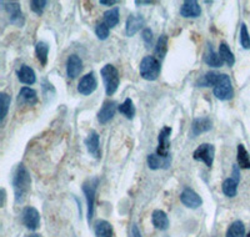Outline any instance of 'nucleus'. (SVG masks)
<instances>
[{
  "label": "nucleus",
  "mask_w": 250,
  "mask_h": 237,
  "mask_svg": "<svg viewBox=\"0 0 250 237\" xmlns=\"http://www.w3.org/2000/svg\"><path fill=\"white\" fill-rule=\"evenodd\" d=\"M35 54L39 60L40 65L45 66L48 62V54H49V45L44 41H39L35 45Z\"/></svg>",
  "instance_id": "a878e982"
},
{
  "label": "nucleus",
  "mask_w": 250,
  "mask_h": 237,
  "mask_svg": "<svg viewBox=\"0 0 250 237\" xmlns=\"http://www.w3.org/2000/svg\"><path fill=\"white\" fill-rule=\"evenodd\" d=\"M100 4H102V5L111 6L114 5V4H117V1H115V0H100Z\"/></svg>",
  "instance_id": "4c0bfd02"
},
{
  "label": "nucleus",
  "mask_w": 250,
  "mask_h": 237,
  "mask_svg": "<svg viewBox=\"0 0 250 237\" xmlns=\"http://www.w3.org/2000/svg\"><path fill=\"white\" fill-rule=\"evenodd\" d=\"M100 74H102L103 81H104V85H105L106 95H114V94L117 93L120 84V77L118 69L114 65H111V64H106L105 66H103Z\"/></svg>",
  "instance_id": "7ed1b4c3"
},
{
  "label": "nucleus",
  "mask_w": 250,
  "mask_h": 237,
  "mask_svg": "<svg viewBox=\"0 0 250 237\" xmlns=\"http://www.w3.org/2000/svg\"><path fill=\"white\" fill-rule=\"evenodd\" d=\"M154 1H144V0H137V1H135V4H137V5H150V4H153Z\"/></svg>",
  "instance_id": "a19ab883"
},
{
  "label": "nucleus",
  "mask_w": 250,
  "mask_h": 237,
  "mask_svg": "<svg viewBox=\"0 0 250 237\" xmlns=\"http://www.w3.org/2000/svg\"><path fill=\"white\" fill-rule=\"evenodd\" d=\"M211 127H213V121L210 120V118L203 116V118H195L190 127V136L191 138H196L200 134L208 133L209 130H211Z\"/></svg>",
  "instance_id": "ddd939ff"
},
{
  "label": "nucleus",
  "mask_w": 250,
  "mask_h": 237,
  "mask_svg": "<svg viewBox=\"0 0 250 237\" xmlns=\"http://www.w3.org/2000/svg\"><path fill=\"white\" fill-rule=\"evenodd\" d=\"M119 8H113L108 12L104 13V21L103 23L105 24L106 26L109 28H114V26H117L118 23H119Z\"/></svg>",
  "instance_id": "bb28decb"
},
{
  "label": "nucleus",
  "mask_w": 250,
  "mask_h": 237,
  "mask_svg": "<svg viewBox=\"0 0 250 237\" xmlns=\"http://www.w3.org/2000/svg\"><path fill=\"white\" fill-rule=\"evenodd\" d=\"M213 91L214 95L219 100H222V101H228V100L233 99L234 90L229 75H227V74H219L218 81H216L215 86L213 88Z\"/></svg>",
  "instance_id": "20e7f679"
},
{
  "label": "nucleus",
  "mask_w": 250,
  "mask_h": 237,
  "mask_svg": "<svg viewBox=\"0 0 250 237\" xmlns=\"http://www.w3.org/2000/svg\"><path fill=\"white\" fill-rule=\"evenodd\" d=\"M167 51H168V37H167L165 34H163L159 37L158 42H156V45H155L156 58L163 59V58L165 57Z\"/></svg>",
  "instance_id": "c756f323"
},
{
  "label": "nucleus",
  "mask_w": 250,
  "mask_h": 237,
  "mask_svg": "<svg viewBox=\"0 0 250 237\" xmlns=\"http://www.w3.org/2000/svg\"><path fill=\"white\" fill-rule=\"evenodd\" d=\"M119 109L117 101H113V100H108L103 104V106L100 107L99 113H98V121L100 124H108L111 118H114L117 110Z\"/></svg>",
  "instance_id": "9b49d317"
},
{
  "label": "nucleus",
  "mask_w": 250,
  "mask_h": 237,
  "mask_svg": "<svg viewBox=\"0 0 250 237\" xmlns=\"http://www.w3.org/2000/svg\"><path fill=\"white\" fill-rule=\"evenodd\" d=\"M245 237H250V232H249V234H248V235H247V236H245Z\"/></svg>",
  "instance_id": "37998d69"
},
{
  "label": "nucleus",
  "mask_w": 250,
  "mask_h": 237,
  "mask_svg": "<svg viewBox=\"0 0 250 237\" xmlns=\"http://www.w3.org/2000/svg\"><path fill=\"white\" fill-rule=\"evenodd\" d=\"M29 237H39L38 235H33V236H29Z\"/></svg>",
  "instance_id": "79ce46f5"
},
{
  "label": "nucleus",
  "mask_w": 250,
  "mask_h": 237,
  "mask_svg": "<svg viewBox=\"0 0 250 237\" xmlns=\"http://www.w3.org/2000/svg\"><path fill=\"white\" fill-rule=\"evenodd\" d=\"M218 78H219V74L218 73H214V71H209L202 78L199 79L198 81V85L202 86V88H208V86H215L216 81H218Z\"/></svg>",
  "instance_id": "7c9ffc66"
},
{
  "label": "nucleus",
  "mask_w": 250,
  "mask_h": 237,
  "mask_svg": "<svg viewBox=\"0 0 250 237\" xmlns=\"http://www.w3.org/2000/svg\"><path fill=\"white\" fill-rule=\"evenodd\" d=\"M98 185H99V178H93L86 180L83 184L82 189L86 198V205H88V222L90 223L94 216V206H95V194H97Z\"/></svg>",
  "instance_id": "39448f33"
},
{
  "label": "nucleus",
  "mask_w": 250,
  "mask_h": 237,
  "mask_svg": "<svg viewBox=\"0 0 250 237\" xmlns=\"http://www.w3.org/2000/svg\"><path fill=\"white\" fill-rule=\"evenodd\" d=\"M98 88V80L95 78V74L89 73L80 79L79 84H78V91L82 95L88 96L93 94Z\"/></svg>",
  "instance_id": "9d476101"
},
{
  "label": "nucleus",
  "mask_w": 250,
  "mask_h": 237,
  "mask_svg": "<svg viewBox=\"0 0 250 237\" xmlns=\"http://www.w3.org/2000/svg\"><path fill=\"white\" fill-rule=\"evenodd\" d=\"M151 222H153L154 227L156 230H160V231H165V230L169 229V218L168 215L165 214L162 210H155L151 215Z\"/></svg>",
  "instance_id": "6ab92c4d"
},
{
  "label": "nucleus",
  "mask_w": 250,
  "mask_h": 237,
  "mask_svg": "<svg viewBox=\"0 0 250 237\" xmlns=\"http://www.w3.org/2000/svg\"><path fill=\"white\" fill-rule=\"evenodd\" d=\"M214 156H215V149L211 144H202L193 153L194 160L202 161L209 169L213 166Z\"/></svg>",
  "instance_id": "0eeeda50"
},
{
  "label": "nucleus",
  "mask_w": 250,
  "mask_h": 237,
  "mask_svg": "<svg viewBox=\"0 0 250 237\" xmlns=\"http://www.w3.org/2000/svg\"><path fill=\"white\" fill-rule=\"evenodd\" d=\"M45 0H31L30 1V9L37 15H42L44 13V9L46 6Z\"/></svg>",
  "instance_id": "473e14b6"
},
{
  "label": "nucleus",
  "mask_w": 250,
  "mask_h": 237,
  "mask_svg": "<svg viewBox=\"0 0 250 237\" xmlns=\"http://www.w3.org/2000/svg\"><path fill=\"white\" fill-rule=\"evenodd\" d=\"M171 135V127L164 126L162 131L158 136V149H156V155L160 156L162 158H169V147H170V142H169V138Z\"/></svg>",
  "instance_id": "1a4fd4ad"
},
{
  "label": "nucleus",
  "mask_w": 250,
  "mask_h": 237,
  "mask_svg": "<svg viewBox=\"0 0 250 237\" xmlns=\"http://www.w3.org/2000/svg\"><path fill=\"white\" fill-rule=\"evenodd\" d=\"M219 55H220L222 60L228 66H233L234 64H235L234 54L231 53L230 48H229V45H228L227 42H222V44L219 45Z\"/></svg>",
  "instance_id": "b1692460"
},
{
  "label": "nucleus",
  "mask_w": 250,
  "mask_h": 237,
  "mask_svg": "<svg viewBox=\"0 0 250 237\" xmlns=\"http://www.w3.org/2000/svg\"><path fill=\"white\" fill-rule=\"evenodd\" d=\"M95 236L97 237H114L113 226L108 221H98L95 225Z\"/></svg>",
  "instance_id": "5701e85b"
},
{
  "label": "nucleus",
  "mask_w": 250,
  "mask_h": 237,
  "mask_svg": "<svg viewBox=\"0 0 250 237\" xmlns=\"http://www.w3.org/2000/svg\"><path fill=\"white\" fill-rule=\"evenodd\" d=\"M18 79L23 84L33 85L37 81V75H35V71L30 66L23 64V65L20 66L19 70H18Z\"/></svg>",
  "instance_id": "aec40b11"
},
{
  "label": "nucleus",
  "mask_w": 250,
  "mask_h": 237,
  "mask_svg": "<svg viewBox=\"0 0 250 237\" xmlns=\"http://www.w3.org/2000/svg\"><path fill=\"white\" fill-rule=\"evenodd\" d=\"M180 201L184 206L189 207V209H198L203 205V200L193 189H184V191L180 194Z\"/></svg>",
  "instance_id": "f8f14e48"
},
{
  "label": "nucleus",
  "mask_w": 250,
  "mask_h": 237,
  "mask_svg": "<svg viewBox=\"0 0 250 237\" xmlns=\"http://www.w3.org/2000/svg\"><path fill=\"white\" fill-rule=\"evenodd\" d=\"M38 102V94L34 89L21 88L18 95V104L20 105H35Z\"/></svg>",
  "instance_id": "a211bd4d"
},
{
  "label": "nucleus",
  "mask_w": 250,
  "mask_h": 237,
  "mask_svg": "<svg viewBox=\"0 0 250 237\" xmlns=\"http://www.w3.org/2000/svg\"><path fill=\"white\" fill-rule=\"evenodd\" d=\"M225 237H245V226L242 221H234L228 229Z\"/></svg>",
  "instance_id": "c85d7f7f"
},
{
  "label": "nucleus",
  "mask_w": 250,
  "mask_h": 237,
  "mask_svg": "<svg viewBox=\"0 0 250 237\" xmlns=\"http://www.w3.org/2000/svg\"><path fill=\"white\" fill-rule=\"evenodd\" d=\"M240 181L235 180L234 178H229L227 180H224L222 185V190H223V194L228 198H235L236 194H238V185Z\"/></svg>",
  "instance_id": "4be33fe9"
},
{
  "label": "nucleus",
  "mask_w": 250,
  "mask_h": 237,
  "mask_svg": "<svg viewBox=\"0 0 250 237\" xmlns=\"http://www.w3.org/2000/svg\"><path fill=\"white\" fill-rule=\"evenodd\" d=\"M86 149H88V153L91 156H94L95 158H100V142H99V135H98L97 131H90V134L88 135L85 140Z\"/></svg>",
  "instance_id": "f3484780"
},
{
  "label": "nucleus",
  "mask_w": 250,
  "mask_h": 237,
  "mask_svg": "<svg viewBox=\"0 0 250 237\" xmlns=\"http://www.w3.org/2000/svg\"><path fill=\"white\" fill-rule=\"evenodd\" d=\"M148 166L150 170H158L163 166V162H162V158L158 155H151L148 156Z\"/></svg>",
  "instance_id": "c9c22d12"
},
{
  "label": "nucleus",
  "mask_w": 250,
  "mask_h": 237,
  "mask_svg": "<svg viewBox=\"0 0 250 237\" xmlns=\"http://www.w3.org/2000/svg\"><path fill=\"white\" fill-rule=\"evenodd\" d=\"M10 96L6 93L0 94V121L3 122L4 118H5L6 114L9 111V106H10Z\"/></svg>",
  "instance_id": "2f4dec72"
},
{
  "label": "nucleus",
  "mask_w": 250,
  "mask_h": 237,
  "mask_svg": "<svg viewBox=\"0 0 250 237\" xmlns=\"http://www.w3.org/2000/svg\"><path fill=\"white\" fill-rule=\"evenodd\" d=\"M131 234H133V237H143L142 234H140V231L138 230L137 225L133 226V230H131Z\"/></svg>",
  "instance_id": "58836bf2"
},
{
  "label": "nucleus",
  "mask_w": 250,
  "mask_h": 237,
  "mask_svg": "<svg viewBox=\"0 0 250 237\" xmlns=\"http://www.w3.org/2000/svg\"><path fill=\"white\" fill-rule=\"evenodd\" d=\"M202 14V9L195 0H185L180 6V15L183 18H198Z\"/></svg>",
  "instance_id": "dca6fc26"
},
{
  "label": "nucleus",
  "mask_w": 250,
  "mask_h": 237,
  "mask_svg": "<svg viewBox=\"0 0 250 237\" xmlns=\"http://www.w3.org/2000/svg\"><path fill=\"white\" fill-rule=\"evenodd\" d=\"M160 71H162L160 61L155 57L148 55V57L143 58V60L140 61L139 73L143 79L148 80V81H154L159 78Z\"/></svg>",
  "instance_id": "f03ea898"
},
{
  "label": "nucleus",
  "mask_w": 250,
  "mask_h": 237,
  "mask_svg": "<svg viewBox=\"0 0 250 237\" xmlns=\"http://www.w3.org/2000/svg\"><path fill=\"white\" fill-rule=\"evenodd\" d=\"M31 187V178L29 171L23 164H19L13 176V189H14L15 202L21 203L28 196Z\"/></svg>",
  "instance_id": "f257e3e1"
},
{
  "label": "nucleus",
  "mask_w": 250,
  "mask_h": 237,
  "mask_svg": "<svg viewBox=\"0 0 250 237\" xmlns=\"http://www.w3.org/2000/svg\"><path fill=\"white\" fill-rule=\"evenodd\" d=\"M238 166L242 169H250V155L244 145H238V154H236Z\"/></svg>",
  "instance_id": "393cba45"
},
{
  "label": "nucleus",
  "mask_w": 250,
  "mask_h": 237,
  "mask_svg": "<svg viewBox=\"0 0 250 237\" xmlns=\"http://www.w3.org/2000/svg\"><path fill=\"white\" fill-rule=\"evenodd\" d=\"M204 61L207 65L213 66V68H220L224 64V61L222 60L219 53H215L214 49L211 48V45H208V51L204 55Z\"/></svg>",
  "instance_id": "412c9836"
},
{
  "label": "nucleus",
  "mask_w": 250,
  "mask_h": 237,
  "mask_svg": "<svg viewBox=\"0 0 250 237\" xmlns=\"http://www.w3.org/2000/svg\"><path fill=\"white\" fill-rule=\"evenodd\" d=\"M240 45L244 49H250V37L245 24H242V28H240Z\"/></svg>",
  "instance_id": "72a5a7b5"
},
{
  "label": "nucleus",
  "mask_w": 250,
  "mask_h": 237,
  "mask_svg": "<svg viewBox=\"0 0 250 237\" xmlns=\"http://www.w3.org/2000/svg\"><path fill=\"white\" fill-rule=\"evenodd\" d=\"M142 38L143 40H144V42L146 44V45H151V42H153V31L150 30L149 28L144 29L142 33Z\"/></svg>",
  "instance_id": "e433bc0d"
},
{
  "label": "nucleus",
  "mask_w": 250,
  "mask_h": 237,
  "mask_svg": "<svg viewBox=\"0 0 250 237\" xmlns=\"http://www.w3.org/2000/svg\"><path fill=\"white\" fill-rule=\"evenodd\" d=\"M0 194H1V196H0V198H1V202H0V205H1V207H3L4 205H5V198H6L5 190H4V189L0 190Z\"/></svg>",
  "instance_id": "ea45409f"
},
{
  "label": "nucleus",
  "mask_w": 250,
  "mask_h": 237,
  "mask_svg": "<svg viewBox=\"0 0 250 237\" xmlns=\"http://www.w3.org/2000/svg\"><path fill=\"white\" fill-rule=\"evenodd\" d=\"M145 20L143 15L140 14H130L126 19V25H125V33L126 37H134L138 31L144 26Z\"/></svg>",
  "instance_id": "4468645a"
},
{
  "label": "nucleus",
  "mask_w": 250,
  "mask_h": 237,
  "mask_svg": "<svg viewBox=\"0 0 250 237\" xmlns=\"http://www.w3.org/2000/svg\"><path fill=\"white\" fill-rule=\"evenodd\" d=\"M109 31H110V28L106 26L104 23L98 24L97 28H95V34L99 38L100 40H106L109 37Z\"/></svg>",
  "instance_id": "f704fd0d"
},
{
  "label": "nucleus",
  "mask_w": 250,
  "mask_h": 237,
  "mask_svg": "<svg viewBox=\"0 0 250 237\" xmlns=\"http://www.w3.org/2000/svg\"><path fill=\"white\" fill-rule=\"evenodd\" d=\"M21 222L24 223L26 229L30 231H35L39 229L40 225V214L35 207L28 206L21 212Z\"/></svg>",
  "instance_id": "6e6552de"
},
{
  "label": "nucleus",
  "mask_w": 250,
  "mask_h": 237,
  "mask_svg": "<svg viewBox=\"0 0 250 237\" xmlns=\"http://www.w3.org/2000/svg\"><path fill=\"white\" fill-rule=\"evenodd\" d=\"M83 70V61L78 55L73 54L66 60V75L69 79H75Z\"/></svg>",
  "instance_id": "2eb2a0df"
},
{
  "label": "nucleus",
  "mask_w": 250,
  "mask_h": 237,
  "mask_svg": "<svg viewBox=\"0 0 250 237\" xmlns=\"http://www.w3.org/2000/svg\"><path fill=\"white\" fill-rule=\"evenodd\" d=\"M0 4L3 5V8L5 9V12L8 13L10 23L21 28L24 25V23H25V18H24L23 12H21L20 4L17 3V1H8V3L1 1Z\"/></svg>",
  "instance_id": "423d86ee"
},
{
  "label": "nucleus",
  "mask_w": 250,
  "mask_h": 237,
  "mask_svg": "<svg viewBox=\"0 0 250 237\" xmlns=\"http://www.w3.org/2000/svg\"><path fill=\"white\" fill-rule=\"evenodd\" d=\"M119 113L122 114V115H124L125 118H129V120H131V118L135 116V113H137V110H135V106H134V102L131 99H125V101L123 102V104L119 105Z\"/></svg>",
  "instance_id": "cd10ccee"
}]
</instances>
